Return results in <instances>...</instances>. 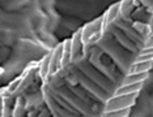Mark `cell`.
<instances>
[{"label": "cell", "instance_id": "30bf717a", "mask_svg": "<svg viewBox=\"0 0 153 117\" xmlns=\"http://www.w3.org/2000/svg\"><path fill=\"white\" fill-rule=\"evenodd\" d=\"M3 73H4V70H3V68L0 67V88L3 87Z\"/></svg>", "mask_w": 153, "mask_h": 117}, {"label": "cell", "instance_id": "8fae6325", "mask_svg": "<svg viewBox=\"0 0 153 117\" xmlns=\"http://www.w3.org/2000/svg\"><path fill=\"white\" fill-rule=\"evenodd\" d=\"M149 30H151V35H153V15L151 17V21H149Z\"/></svg>", "mask_w": 153, "mask_h": 117}, {"label": "cell", "instance_id": "ba28073f", "mask_svg": "<svg viewBox=\"0 0 153 117\" xmlns=\"http://www.w3.org/2000/svg\"><path fill=\"white\" fill-rule=\"evenodd\" d=\"M151 47H153V35H149L144 40V44H143V48H151Z\"/></svg>", "mask_w": 153, "mask_h": 117}, {"label": "cell", "instance_id": "3957f363", "mask_svg": "<svg viewBox=\"0 0 153 117\" xmlns=\"http://www.w3.org/2000/svg\"><path fill=\"white\" fill-rule=\"evenodd\" d=\"M148 77H149V72H145V73L126 74L120 85H131V83H137V82H144L145 80H148Z\"/></svg>", "mask_w": 153, "mask_h": 117}, {"label": "cell", "instance_id": "6da1fadb", "mask_svg": "<svg viewBox=\"0 0 153 117\" xmlns=\"http://www.w3.org/2000/svg\"><path fill=\"white\" fill-rule=\"evenodd\" d=\"M139 92H132V94H123V95H113L105 103V109L103 111H118V109H126L132 108L137 100Z\"/></svg>", "mask_w": 153, "mask_h": 117}, {"label": "cell", "instance_id": "8992f818", "mask_svg": "<svg viewBox=\"0 0 153 117\" xmlns=\"http://www.w3.org/2000/svg\"><path fill=\"white\" fill-rule=\"evenodd\" d=\"M141 61H153V53H139L136 57H135L134 63H141Z\"/></svg>", "mask_w": 153, "mask_h": 117}, {"label": "cell", "instance_id": "9c48e42d", "mask_svg": "<svg viewBox=\"0 0 153 117\" xmlns=\"http://www.w3.org/2000/svg\"><path fill=\"white\" fill-rule=\"evenodd\" d=\"M140 53H143V55H145V53H153V47H151V48H141Z\"/></svg>", "mask_w": 153, "mask_h": 117}, {"label": "cell", "instance_id": "5b68a950", "mask_svg": "<svg viewBox=\"0 0 153 117\" xmlns=\"http://www.w3.org/2000/svg\"><path fill=\"white\" fill-rule=\"evenodd\" d=\"M131 115V108L118 109V111H103L100 117H128Z\"/></svg>", "mask_w": 153, "mask_h": 117}, {"label": "cell", "instance_id": "52a82bcc", "mask_svg": "<svg viewBox=\"0 0 153 117\" xmlns=\"http://www.w3.org/2000/svg\"><path fill=\"white\" fill-rule=\"evenodd\" d=\"M139 1H140V4H143L147 8V11L149 13L153 15V0H139Z\"/></svg>", "mask_w": 153, "mask_h": 117}, {"label": "cell", "instance_id": "277c9868", "mask_svg": "<svg viewBox=\"0 0 153 117\" xmlns=\"http://www.w3.org/2000/svg\"><path fill=\"white\" fill-rule=\"evenodd\" d=\"M153 67V61H141V63H132V65L128 69L127 74L131 73H145L149 72Z\"/></svg>", "mask_w": 153, "mask_h": 117}, {"label": "cell", "instance_id": "7a4b0ae2", "mask_svg": "<svg viewBox=\"0 0 153 117\" xmlns=\"http://www.w3.org/2000/svg\"><path fill=\"white\" fill-rule=\"evenodd\" d=\"M144 82H137V83H131V85H120L115 90L114 95H123V94H132V92H140L143 88Z\"/></svg>", "mask_w": 153, "mask_h": 117}]
</instances>
